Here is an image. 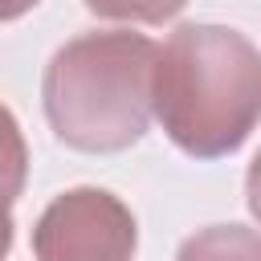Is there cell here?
<instances>
[{
    "mask_svg": "<svg viewBox=\"0 0 261 261\" xmlns=\"http://www.w3.org/2000/svg\"><path fill=\"white\" fill-rule=\"evenodd\" d=\"M155 41L130 29L82 33L65 41L41 82V102L53 135L86 155L135 147L151 126Z\"/></svg>",
    "mask_w": 261,
    "mask_h": 261,
    "instance_id": "cell-2",
    "label": "cell"
},
{
    "mask_svg": "<svg viewBox=\"0 0 261 261\" xmlns=\"http://www.w3.org/2000/svg\"><path fill=\"white\" fill-rule=\"evenodd\" d=\"M102 20H130V24H163L188 0H82Z\"/></svg>",
    "mask_w": 261,
    "mask_h": 261,
    "instance_id": "cell-5",
    "label": "cell"
},
{
    "mask_svg": "<svg viewBox=\"0 0 261 261\" xmlns=\"http://www.w3.org/2000/svg\"><path fill=\"white\" fill-rule=\"evenodd\" d=\"M24 179H29V147H24L20 122L0 102V192L16 200L24 192Z\"/></svg>",
    "mask_w": 261,
    "mask_h": 261,
    "instance_id": "cell-4",
    "label": "cell"
},
{
    "mask_svg": "<svg viewBox=\"0 0 261 261\" xmlns=\"http://www.w3.org/2000/svg\"><path fill=\"white\" fill-rule=\"evenodd\" d=\"M12 249V200L0 192V257Z\"/></svg>",
    "mask_w": 261,
    "mask_h": 261,
    "instance_id": "cell-6",
    "label": "cell"
},
{
    "mask_svg": "<svg viewBox=\"0 0 261 261\" xmlns=\"http://www.w3.org/2000/svg\"><path fill=\"white\" fill-rule=\"evenodd\" d=\"M41 0H0V20H16L24 12H33Z\"/></svg>",
    "mask_w": 261,
    "mask_h": 261,
    "instance_id": "cell-7",
    "label": "cell"
},
{
    "mask_svg": "<svg viewBox=\"0 0 261 261\" xmlns=\"http://www.w3.org/2000/svg\"><path fill=\"white\" fill-rule=\"evenodd\" d=\"M135 245V216L106 188L61 192L33 228V253L41 261H122Z\"/></svg>",
    "mask_w": 261,
    "mask_h": 261,
    "instance_id": "cell-3",
    "label": "cell"
},
{
    "mask_svg": "<svg viewBox=\"0 0 261 261\" xmlns=\"http://www.w3.org/2000/svg\"><path fill=\"white\" fill-rule=\"evenodd\" d=\"M261 110L257 45L224 24H179L155 45L151 114L192 159H220L249 143Z\"/></svg>",
    "mask_w": 261,
    "mask_h": 261,
    "instance_id": "cell-1",
    "label": "cell"
}]
</instances>
